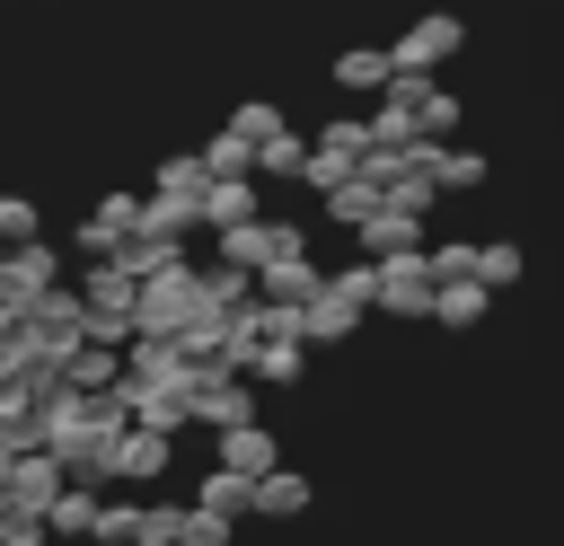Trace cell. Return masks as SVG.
Wrapping results in <instances>:
<instances>
[{"label":"cell","instance_id":"obj_16","mask_svg":"<svg viewBox=\"0 0 564 546\" xmlns=\"http://www.w3.org/2000/svg\"><path fill=\"white\" fill-rule=\"evenodd\" d=\"M317 282H326V273L308 264V247H300V255H273V264L256 273V291H264V299H308Z\"/></svg>","mask_w":564,"mask_h":546},{"label":"cell","instance_id":"obj_29","mask_svg":"<svg viewBox=\"0 0 564 546\" xmlns=\"http://www.w3.org/2000/svg\"><path fill=\"white\" fill-rule=\"evenodd\" d=\"M53 528H44V511H18V502H0V546H44Z\"/></svg>","mask_w":564,"mask_h":546},{"label":"cell","instance_id":"obj_33","mask_svg":"<svg viewBox=\"0 0 564 546\" xmlns=\"http://www.w3.org/2000/svg\"><path fill=\"white\" fill-rule=\"evenodd\" d=\"M132 511H141V502H97V537H106V546H132Z\"/></svg>","mask_w":564,"mask_h":546},{"label":"cell","instance_id":"obj_27","mask_svg":"<svg viewBox=\"0 0 564 546\" xmlns=\"http://www.w3.org/2000/svg\"><path fill=\"white\" fill-rule=\"evenodd\" d=\"M247 299H256V273L247 264H212L203 273V308H247Z\"/></svg>","mask_w":564,"mask_h":546},{"label":"cell","instance_id":"obj_32","mask_svg":"<svg viewBox=\"0 0 564 546\" xmlns=\"http://www.w3.org/2000/svg\"><path fill=\"white\" fill-rule=\"evenodd\" d=\"M229 123H238L247 141H264V132H282V106H264V97H247V106H238Z\"/></svg>","mask_w":564,"mask_h":546},{"label":"cell","instance_id":"obj_24","mask_svg":"<svg viewBox=\"0 0 564 546\" xmlns=\"http://www.w3.org/2000/svg\"><path fill=\"white\" fill-rule=\"evenodd\" d=\"M432 185H441V194H467V185H485V159H476V150L432 141Z\"/></svg>","mask_w":564,"mask_h":546},{"label":"cell","instance_id":"obj_11","mask_svg":"<svg viewBox=\"0 0 564 546\" xmlns=\"http://www.w3.org/2000/svg\"><path fill=\"white\" fill-rule=\"evenodd\" d=\"M123 405H132V423H150V432H176V423H194L185 387H150V379H123Z\"/></svg>","mask_w":564,"mask_h":546},{"label":"cell","instance_id":"obj_28","mask_svg":"<svg viewBox=\"0 0 564 546\" xmlns=\"http://www.w3.org/2000/svg\"><path fill=\"white\" fill-rule=\"evenodd\" d=\"M229 537H238V520H229V511H203V502H194V511H185V537H176V546H229Z\"/></svg>","mask_w":564,"mask_h":546},{"label":"cell","instance_id":"obj_36","mask_svg":"<svg viewBox=\"0 0 564 546\" xmlns=\"http://www.w3.org/2000/svg\"><path fill=\"white\" fill-rule=\"evenodd\" d=\"M0 255H9V247H0Z\"/></svg>","mask_w":564,"mask_h":546},{"label":"cell","instance_id":"obj_34","mask_svg":"<svg viewBox=\"0 0 564 546\" xmlns=\"http://www.w3.org/2000/svg\"><path fill=\"white\" fill-rule=\"evenodd\" d=\"M0 476H9V440H0Z\"/></svg>","mask_w":564,"mask_h":546},{"label":"cell","instance_id":"obj_10","mask_svg":"<svg viewBox=\"0 0 564 546\" xmlns=\"http://www.w3.org/2000/svg\"><path fill=\"white\" fill-rule=\"evenodd\" d=\"M247 511H256V520H300V511H308V476H300V467H264L256 493H247Z\"/></svg>","mask_w":564,"mask_h":546},{"label":"cell","instance_id":"obj_26","mask_svg":"<svg viewBox=\"0 0 564 546\" xmlns=\"http://www.w3.org/2000/svg\"><path fill=\"white\" fill-rule=\"evenodd\" d=\"M520 264H529V255H520L511 238H485V247H476V282H485V291H511Z\"/></svg>","mask_w":564,"mask_h":546},{"label":"cell","instance_id":"obj_17","mask_svg":"<svg viewBox=\"0 0 564 546\" xmlns=\"http://www.w3.org/2000/svg\"><path fill=\"white\" fill-rule=\"evenodd\" d=\"M485 299H494V291H485L476 273H458V282H441V291H432V326H476V317H485Z\"/></svg>","mask_w":564,"mask_h":546},{"label":"cell","instance_id":"obj_13","mask_svg":"<svg viewBox=\"0 0 564 546\" xmlns=\"http://www.w3.org/2000/svg\"><path fill=\"white\" fill-rule=\"evenodd\" d=\"M220 467L264 476V467H282V449H273V432H264V423H229V432H220Z\"/></svg>","mask_w":564,"mask_h":546},{"label":"cell","instance_id":"obj_22","mask_svg":"<svg viewBox=\"0 0 564 546\" xmlns=\"http://www.w3.org/2000/svg\"><path fill=\"white\" fill-rule=\"evenodd\" d=\"M247 493H256V476H238V467H220V458H212V476L194 484V502H203V511H229V520L247 511Z\"/></svg>","mask_w":564,"mask_h":546},{"label":"cell","instance_id":"obj_12","mask_svg":"<svg viewBox=\"0 0 564 546\" xmlns=\"http://www.w3.org/2000/svg\"><path fill=\"white\" fill-rule=\"evenodd\" d=\"M388 79H397L388 44H352V53H335V88H352V97H379Z\"/></svg>","mask_w":564,"mask_h":546},{"label":"cell","instance_id":"obj_21","mask_svg":"<svg viewBox=\"0 0 564 546\" xmlns=\"http://www.w3.org/2000/svg\"><path fill=\"white\" fill-rule=\"evenodd\" d=\"M203 185H212L203 150H176V159H159V176H150V194H185V203H203Z\"/></svg>","mask_w":564,"mask_h":546},{"label":"cell","instance_id":"obj_4","mask_svg":"<svg viewBox=\"0 0 564 546\" xmlns=\"http://www.w3.org/2000/svg\"><path fill=\"white\" fill-rule=\"evenodd\" d=\"M458 44H467V26H458L449 9H432V18H414V26H405V35L388 44V62H397V70H423V79H432V70H441V62L458 53Z\"/></svg>","mask_w":564,"mask_h":546},{"label":"cell","instance_id":"obj_19","mask_svg":"<svg viewBox=\"0 0 564 546\" xmlns=\"http://www.w3.org/2000/svg\"><path fill=\"white\" fill-rule=\"evenodd\" d=\"M379 203H388V194H379V185H370L361 167H352L344 185H326V220H344V229H361V220H370Z\"/></svg>","mask_w":564,"mask_h":546},{"label":"cell","instance_id":"obj_15","mask_svg":"<svg viewBox=\"0 0 564 546\" xmlns=\"http://www.w3.org/2000/svg\"><path fill=\"white\" fill-rule=\"evenodd\" d=\"M44 528H53V537H97V484H62V493L44 502Z\"/></svg>","mask_w":564,"mask_h":546},{"label":"cell","instance_id":"obj_9","mask_svg":"<svg viewBox=\"0 0 564 546\" xmlns=\"http://www.w3.org/2000/svg\"><path fill=\"white\" fill-rule=\"evenodd\" d=\"M194 211H203V229H229V220H256V211H264V194H256V176H212Z\"/></svg>","mask_w":564,"mask_h":546},{"label":"cell","instance_id":"obj_3","mask_svg":"<svg viewBox=\"0 0 564 546\" xmlns=\"http://www.w3.org/2000/svg\"><path fill=\"white\" fill-rule=\"evenodd\" d=\"M176 467V432H150V423H123L106 440V484H159Z\"/></svg>","mask_w":564,"mask_h":546},{"label":"cell","instance_id":"obj_20","mask_svg":"<svg viewBox=\"0 0 564 546\" xmlns=\"http://www.w3.org/2000/svg\"><path fill=\"white\" fill-rule=\"evenodd\" d=\"M203 167H212V176H256V141H247L238 123H220V132L203 141Z\"/></svg>","mask_w":564,"mask_h":546},{"label":"cell","instance_id":"obj_31","mask_svg":"<svg viewBox=\"0 0 564 546\" xmlns=\"http://www.w3.org/2000/svg\"><path fill=\"white\" fill-rule=\"evenodd\" d=\"M18 238H35V203L26 194H0V247H18Z\"/></svg>","mask_w":564,"mask_h":546},{"label":"cell","instance_id":"obj_2","mask_svg":"<svg viewBox=\"0 0 564 546\" xmlns=\"http://www.w3.org/2000/svg\"><path fill=\"white\" fill-rule=\"evenodd\" d=\"M432 264H423V247H405V255H370V308L379 317H432Z\"/></svg>","mask_w":564,"mask_h":546},{"label":"cell","instance_id":"obj_7","mask_svg":"<svg viewBox=\"0 0 564 546\" xmlns=\"http://www.w3.org/2000/svg\"><path fill=\"white\" fill-rule=\"evenodd\" d=\"M53 282H62V255H53L44 238H18V247L0 255V291H9L18 308H26L35 291H53Z\"/></svg>","mask_w":564,"mask_h":546},{"label":"cell","instance_id":"obj_14","mask_svg":"<svg viewBox=\"0 0 564 546\" xmlns=\"http://www.w3.org/2000/svg\"><path fill=\"white\" fill-rule=\"evenodd\" d=\"M115 379H123V343H79L70 370H62V387H79V396H97V387H115Z\"/></svg>","mask_w":564,"mask_h":546},{"label":"cell","instance_id":"obj_35","mask_svg":"<svg viewBox=\"0 0 564 546\" xmlns=\"http://www.w3.org/2000/svg\"><path fill=\"white\" fill-rule=\"evenodd\" d=\"M0 370H9V361H0Z\"/></svg>","mask_w":564,"mask_h":546},{"label":"cell","instance_id":"obj_5","mask_svg":"<svg viewBox=\"0 0 564 546\" xmlns=\"http://www.w3.org/2000/svg\"><path fill=\"white\" fill-rule=\"evenodd\" d=\"M132 229H141V194H132V185H115V194H97V211L70 229V247H79V255H115Z\"/></svg>","mask_w":564,"mask_h":546},{"label":"cell","instance_id":"obj_23","mask_svg":"<svg viewBox=\"0 0 564 546\" xmlns=\"http://www.w3.org/2000/svg\"><path fill=\"white\" fill-rule=\"evenodd\" d=\"M300 167H308V141H300V132H291V123H282V132H264V141H256V176H300Z\"/></svg>","mask_w":564,"mask_h":546},{"label":"cell","instance_id":"obj_1","mask_svg":"<svg viewBox=\"0 0 564 546\" xmlns=\"http://www.w3.org/2000/svg\"><path fill=\"white\" fill-rule=\"evenodd\" d=\"M203 317V273L176 255V264H159V273H141V299H132V326L141 335H176V326H194Z\"/></svg>","mask_w":564,"mask_h":546},{"label":"cell","instance_id":"obj_8","mask_svg":"<svg viewBox=\"0 0 564 546\" xmlns=\"http://www.w3.org/2000/svg\"><path fill=\"white\" fill-rule=\"evenodd\" d=\"M361 255H405V247H423V211H405V203H379L361 229Z\"/></svg>","mask_w":564,"mask_h":546},{"label":"cell","instance_id":"obj_6","mask_svg":"<svg viewBox=\"0 0 564 546\" xmlns=\"http://www.w3.org/2000/svg\"><path fill=\"white\" fill-rule=\"evenodd\" d=\"M62 484H70L62 449H18V458H9V476H0V502H18V511H44Z\"/></svg>","mask_w":564,"mask_h":546},{"label":"cell","instance_id":"obj_30","mask_svg":"<svg viewBox=\"0 0 564 546\" xmlns=\"http://www.w3.org/2000/svg\"><path fill=\"white\" fill-rule=\"evenodd\" d=\"M423 264H432V282H458V273H476V247L449 238V247H423Z\"/></svg>","mask_w":564,"mask_h":546},{"label":"cell","instance_id":"obj_25","mask_svg":"<svg viewBox=\"0 0 564 546\" xmlns=\"http://www.w3.org/2000/svg\"><path fill=\"white\" fill-rule=\"evenodd\" d=\"M185 537V502H141L132 511V546H176Z\"/></svg>","mask_w":564,"mask_h":546},{"label":"cell","instance_id":"obj_18","mask_svg":"<svg viewBox=\"0 0 564 546\" xmlns=\"http://www.w3.org/2000/svg\"><path fill=\"white\" fill-rule=\"evenodd\" d=\"M247 370H256V379H264V387H291V379H300V370H308V343H300V335H264V343H256V361H247Z\"/></svg>","mask_w":564,"mask_h":546}]
</instances>
